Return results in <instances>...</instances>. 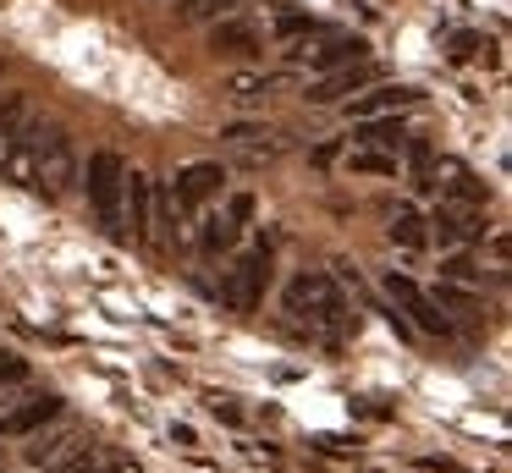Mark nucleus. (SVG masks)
<instances>
[{"label": "nucleus", "instance_id": "nucleus-30", "mask_svg": "<svg viewBox=\"0 0 512 473\" xmlns=\"http://www.w3.org/2000/svg\"><path fill=\"white\" fill-rule=\"evenodd\" d=\"M204 407H210L215 418H226V424H237V407L226 402V396H210V402H204Z\"/></svg>", "mask_w": 512, "mask_h": 473}, {"label": "nucleus", "instance_id": "nucleus-23", "mask_svg": "<svg viewBox=\"0 0 512 473\" xmlns=\"http://www.w3.org/2000/svg\"><path fill=\"white\" fill-rule=\"evenodd\" d=\"M226 6H237V0H177V17L182 22H210V17H221Z\"/></svg>", "mask_w": 512, "mask_h": 473}, {"label": "nucleus", "instance_id": "nucleus-3", "mask_svg": "<svg viewBox=\"0 0 512 473\" xmlns=\"http://www.w3.org/2000/svg\"><path fill=\"white\" fill-rule=\"evenodd\" d=\"M265 281H270V253L265 248L243 253L221 281V303L237 308V314H248V308H259V297H265Z\"/></svg>", "mask_w": 512, "mask_h": 473}, {"label": "nucleus", "instance_id": "nucleus-8", "mask_svg": "<svg viewBox=\"0 0 512 473\" xmlns=\"http://www.w3.org/2000/svg\"><path fill=\"white\" fill-rule=\"evenodd\" d=\"M369 83H375V66H369V61H347V66H336V72L314 77L309 105H336V99L358 94V88H369Z\"/></svg>", "mask_w": 512, "mask_h": 473}, {"label": "nucleus", "instance_id": "nucleus-19", "mask_svg": "<svg viewBox=\"0 0 512 473\" xmlns=\"http://www.w3.org/2000/svg\"><path fill=\"white\" fill-rule=\"evenodd\" d=\"M446 171H452V182H446V193H452V204H463V209H479V204H490V187L479 182V176L457 171V165H446Z\"/></svg>", "mask_w": 512, "mask_h": 473}, {"label": "nucleus", "instance_id": "nucleus-24", "mask_svg": "<svg viewBox=\"0 0 512 473\" xmlns=\"http://www.w3.org/2000/svg\"><path fill=\"white\" fill-rule=\"evenodd\" d=\"M441 281H452V286H474V281H479V264L468 259V253H452V259L441 264Z\"/></svg>", "mask_w": 512, "mask_h": 473}, {"label": "nucleus", "instance_id": "nucleus-10", "mask_svg": "<svg viewBox=\"0 0 512 473\" xmlns=\"http://www.w3.org/2000/svg\"><path fill=\"white\" fill-rule=\"evenodd\" d=\"M419 88H408V83H380V88H369V94H353V116L364 121V116H402V110H413L419 105Z\"/></svg>", "mask_w": 512, "mask_h": 473}, {"label": "nucleus", "instance_id": "nucleus-22", "mask_svg": "<svg viewBox=\"0 0 512 473\" xmlns=\"http://www.w3.org/2000/svg\"><path fill=\"white\" fill-rule=\"evenodd\" d=\"M67 446H72V429H56V435H50V440L39 435L34 446H28V462H34V468H45V462H56L61 451H67Z\"/></svg>", "mask_w": 512, "mask_h": 473}, {"label": "nucleus", "instance_id": "nucleus-21", "mask_svg": "<svg viewBox=\"0 0 512 473\" xmlns=\"http://www.w3.org/2000/svg\"><path fill=\"white\" fill-rule=\"evenodd\" d=\"M237 231H243L237 220H226V215H210V220H204V231H199V242H204L210 253H221V248H232V242H237Z\"/></svg>", "mask_w": 512, "mask_h": 473}, {"label": "nucleus", "instance_id": "nucleus-14", "mask_svg": "<svg viewBox=\"0 0 512 473\" xmlns=\"http://www.w3.org/2000/svg\"><path fill=\"white\" fill-rule=\"evenodd\" d=\"M358 143H364V149L397 154L402 143H408V127H402V116H364L358 121Z\"/></svg>", "mask_w": 512, "mask_h": 473}, {"label": "nucleus", "instance_id": "nucleus-5", "mask_svg": "<svg viewBox=\"0 0 512 473\" xmlns=\"http://www.w3.org/2000/svg\"><path fill=\"white\" fill-rule=\"evenodd\" d=\"M287 314H303V319H320V325H342V297L325 275H298L287 286Z\"/></svg>", "mask_w": 512, "mask_h": 473}, {"label": "nucleus", "instance_id": "nucleus-17", "mask_svg": "<svg viewBox=\"0 0 512 473\" xmlns=\"http://www.w3.org/2000/svg\"><path fill=\"white\" fill-rule=\"evenodd\" d=\"M424 237H430V231H424V215L413 204H397L391 209V242H402V248H424Z\"/></svg>", "mask_w": 512, "mask_h": 473}, {"label": "nucleus", "instance_id": "nucleus-31", "mask_svg": "<svg viewBox=\"0 0 512 473\" xmlns=\"http://www.w3.org/2000/svg\"><path fill=\"white\" fill-rule=\"evenodd\" d=\"M0 473H6V457H0Z\"/></svg>", "mask_w": 512, "mask_h": 473}, {"label": "nucleus", "instance_id": "nucleus-25", "mask_svg": "<svg viewBox=\"0 0 512 473\" xmlns=\"http://www.w3.org/2000/svg\"><path fill=\"white\" fill-rule=\"evenodd\" d=\"M276 39H303V33H320V22L314 17H303V11H287V17H276Z\"/></svg>", "mask_w": 512, "mask_h": 473}, {"label": "nucleus", "instance_id": "nucleus-11", "mask_svg": "<svg viewBox=\"0 0 512 473\" xmlns=\"http://www.w3.org/2000/svg\"><path fill=\"white\" fill-rule=\"evenodd\" d=\"M50 418H61V396H28L23 407H12V413L0 418V440L6 435H34L39 424H50Z\"/></svg>", "mask_w": 512, "mask_h": 473}, {"label": "nucleus", "instance_id": "nucleus-7", "mask_svg": "<svg viewBox=\"0 0 512 473\" xmlns=\"http://www.w3.org/2000/svg\"><path fill=\"white\" fill-rule=\"evenodd\" d=\"M386 297L402 308V314H413V325H419V330H430V336H441V330H446V314H435V297L424 292L413 275H397V270H391V275H386Z\"/></svg>", "mask_w": 512, "mask_h": 473}, {"label": "nucleus", "instance_id": "nucleus-15", "mask_svg": "<svg viewBox=\"0 0 512 473\" xmlns=\"http://www.w3.org/2000/svg\"><path fill=\"white\" fill-rule=\"evenodd\" d=\"M226 94H232L237 105H265V99L276 94V77L270 72H226Z\"/></svg>", "mask_w": 512, "mask_h": 473}, {"label": "nucleus", "instance_id": "nucleus-6", "mask_svg": "<svg viewBox=\"0 0 512 473\" xmlns=\"http://www.w3.org/2000/svg\"><path fill=\"white\" fill-rule=\"evenodd\" d=\"M122 231H133L138 242H155V182L144 171L122 176Z\"/></svg>", "mask_w": 512, "mask_h": 473}, {"label": "nucleus", "instance_id": "nucleus-26", "mask_svg": "<svg viewBox=\"0 0 512 473\" xmlns=\"http://www.w3.org/2000/svg\"><path fill=\"white\" fill-rule=\"evenodd\" d=\"M435 303H446V308H457V314H474V297L468 292H457L452 281H441V292H435Z\"/></svg>", "mask_w": 512, "mask_h": 473}, {"label": "nucleus", "instance_id": "nucleus-13", "mask_svg": "<svg viewBox=\"0 0 512 473\" xmlns=\"http://www.w3.org/2000/svg\"><path fill=\"white\" fill-rule=\"evenodd\" d=\"M424 226H435V237H441V248H457V242L479 237V220L468 215L463 204H441V209H435V220H424Z\"/></svg>", "mask_w": 512, "mask_h": 473}, {"label": "nucleus", "instance_id": "nucleus-20", "mask_svg": "<svg viewBox=\"0 0 512 473\" xmlns=\"http://www.w3.org/2000/svg\"><path fill=\"white\" fill-rule=\"evenodd\" d=\"M347 171H358V176H391V171H397V154H386V149H353V154H347Z\"/></svg>", "mask_w": 512, "mask_h": 473}, {"label": "nucleus", "instance_id": "nucleus-29", "mask_svg": "<svg viewBox=\"0 0 512 473\" xmlns=\"http://www.w3.org/2000/svg\"><path fill=\"white\" fill-rule=\"evenodd\" d=\"M28 374V363L23 358H12V352H0V380H23Z\"/></svg>", "mask_w": 512, "mask_h": 473}, {"label": "nucleus", "instance_id": "nucleus-9", "mask_svg": "<svg viewBox=\"0 0 512 473\" xmlns=\"http://www.w3.org/2000/svg\"><path fill=\"white\" fill-rule=\"evenodd\" d=\"M221 182H226V171L215 160H193V165H182L177 171V209H193V204H204V198H215L221 193Z\"/></svg>", "mask_w": 512, "mask_h": 473}, {"label": "nucleus", "instance_id": "nucleus-28", "mask_svg": "<svg viewBox=\"0 0 512 473\" xmlns=\"http://www.w3.org/2000/svg\"><path fill=\"white\" fill-rule=\"evenodd\" d=\"M474 50H479V33H457L452 39V61H468Z\"/></svg>", "mask_w": 512, "mask_h": 473}, {"label": "nucleus", "instance_id": "nucleus-27", "mask_svg": "<svg viewBox=\"0 0 512 473\" xmlns=\"http://www.w3.org/2000/svg\"><path fill=\"white\" fill-rule=\"evenodd\" d=\"M248 215H254V198H248V193H237L232 204H226V220H237V226H243Z\"/></svg>", "mask_w": 512, "mask_h": 473}, {"label": "nucleus", "instance_id": "nucleus-4", "mask_svg": "<svg viewBox=\"0 0 512 473\" xmlns=\"http://www.w3.org/2000/svg\"><path fill=\"white\" fill-rule=\"evenodd\" d=\"M364 55H369V44L358 39V33H331V39H320V44L303 39L298 50H287V61L309 66V72L320 77V72H336V66H347V61H364Z\"/></svg>", "mask_w": 512, "mask_h": 473}, {"label": "nucleus", "instance_id": "nucleus-18", "mask_svg": "<svg viewBox=\"0 0 512 473\" xmlns=\"http://www.w3.org/2000/svg\"><path fill=\"white\" fill-rule=\"evenodd\" d=\"M226 143H232L237 154H243V160H270V154H276V143H270V132H259V127H232L226 132Z\"/></svg>", "mask_w": 512, "mask_h": 473}, {"label": "nucleus", "instance_id": "nucleus-16", "mask_svg": "<svg viewBox=\"0 0 512 473\" xmlns=\"http://www.w3.org/2000/svg\"><path fill=\"white\" fill-rule=\"evenodd\" d=\"M61 473H144V468H138L133 457H111V451H94L89 446V451H78Z\"/></svg>", "mask_w": 512, "mask_h": 473}, {"label": "nucleus", "instance_id": "nucleus-2", "mask_svg": "<svg viewBox=\"0 0 512 473\" xmlns=\"http://www.w3.org/2000/svg\"><path fill=\"white\" fill-rule=\"evenodd\" d=\"M78 182V149L61 127H39V154H34V187H45L50 198L72 193Z\"/></svg>", "mask_w": 512, "mask_h": 473}, {"label": "nucleus", "instance_id": "nucleus-1", "mask_svg": "<svg viewBox=\"0 0 512 473\" xmlns=\"http://www.w3.org/2000/svg\"><path fill=\"white\" fill-rule=\"evenodd\" d=\"M122 176H127L122 154H111V149H94V154H89L83 187H89L94 220H100V226L111 231V237H127V231H122Z\"/></svg>", "mask_w": 512, "mask_h": 473}, {"label": "nucleus", "instance_id": "nucleus-12", "mask_svg": "<svg viewBox=\"0 0 512 473\" xmlns=\"http://www.w3.org/2000/svg\"><path fill=\"white\" fill-rule=\"evenodd\" d=\"M254 44H259V22H248V17H215V28H210V50L248 55Z\"/></svg>", "mask_w": 512, "mask_h": 473}]
</instances>
